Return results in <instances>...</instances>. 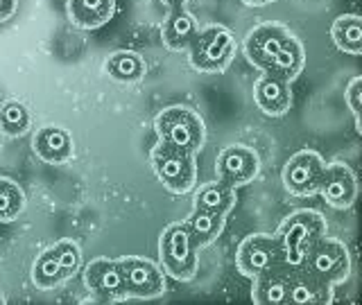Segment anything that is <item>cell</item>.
<instances>
[{"instance_id": "cell-31", "label": "cell", "mask_w": 362, "mask_h": 305, "mask_svg": "<svg viewBox=\"0 0 362 305\" xmlns=\"http://www.w3.org/2000/svg\"><path fill=\"white\" fill-rule=\"evenodd\" d=\"M247 5L252 7H263V5H272V3H279V0H245Z\"/></svg>"}, {"instance_id": "cell-1", "label": "cell", "mask_w": 362, "mask_h": 305, "mask_svg": "<svg viewBox=\"0 0 362 305\" xmlns=\"http://www.w3.org/2000/svg\"><path fill=\"white\" fill-rule=\"evenodd\" d=\"M324 233H328V226H326V220L322 217V213L310 210V208L290 213L288 217L279 224V229L274 233L281 244L283 263L290 267H301L308 249L313 246L317 237H322Z\"/></svg>"}, {"instance_id": "cell-8", "label": "cell", "mask_w": 362, "mask_h": 305, "mask_svg": "<svg viewBox=\"0 0 362 305\" xmlns=\"http://www.w3.org/2000/svg\"><path fill=\"white\" fill-rule=\"evenodd\" d=\"M283 263L281 244L276 240V235L269 233H252L238 244L235 251V267L243 276L256 278L269 267H274Z\"/></svg>"}, {"instance_id": "cell-16", "label": "cell", "mask_w": 362, "mask_h": 305, "mask_svg": "<svg viewBox=\"0 0 362 305\" xmlns=\"http://www.w3.org/2000/svg\"><path fill=\"white\" fill-rule=\"evenodd\" d=\"M34 152L43 163L50 165H64L75 154V143L71 131L64 127H41L34 136Z\"/></svg>"}, {"instance_id": "cell-22", "label": "cell", "mask_w": 362, "mask_h": 305, "mask_svg": "<svg viewBox=\"0 0 362 305\" xmlns=\"http://www.w3.org/2000/svg\"><path fill=\"white\" fill-rule=\"evenodd\" d=\"M235 201H238L235 188L222 184V181H211V184H204L195 192V199H192V208H202V210L229 215L235 208Z\"/></svg>"}, {"instance_id": "cell-2", "label": "cell", "mask_w": 362, "mask_h": 305, "mask_svg": "<svg viewBox=\"0 0 362 305\" xmlns=\"http://www.w3.org/2000/svg\"><path fill=\"white\" fill-rule=\"evenodd\" d=\"M154 129L158 143L175 150L197 154L206 140V124L195 109L188 107H168L154 118Z\"/></svg>"}, {"instance_id": "cell-7", "label": "cell", "mask_w": 362, "mask_h": 305, "mask_svg": "<svg viewBox=\"0 0 362 305\" xmlns=\"http://www.w3.org/2000/svg\"><path fill=\"white\" fill-rule=\"evenodd\" d=\"M326 161L315 150H299L283 165L281 181L292 197H315Z\"/></svg>"}, {"instance_id": "cell-15", "label": "cell", "mask_w": 362, "mask_h": 305, "mask_svg": "<svg viewBox=\"0 0 362 305\" xmlns=\"http://www.w3.org/2000/svg\"><path fill=\"white\" fill-rule=\"evenodd\" d=\"M294 267L279 263L254 278L252 301L256 305H288L290 280Z\"/></svg>"}, {"instance_id": "cell-25", "label": "cell", "mask_w": 362, "mask_h": 305, "mask_svg": "<svg viewBox=\"0 0 362 305\" xmlns=\"http://www.w3.org/2000/svg\"><path fill=\"white\" fill-rule=\"evenodd\" d=\"M30 109L18 100H9L0 107V131L9 138H18L30 129Z\"/></svg>"}, {"instance_id": "cell-13", "label": "cell", "mask_w": 362, "mask_h": 305, "mask_svg": "<svg viewBox=\"0 0 362 305\" xmlns=\"http://www.w3.org/2000/svg\"><path fill=\"white\" fill-rule=\"evenodd\" d=\"M84 282L86 287L98 294L105 301H122L127 297V287H124V276L120 260L116 258H95L84 267Z\"/></svg>"}, {"instance_id": "cell-28", "label": "cell", "mask_w": 362, "mask_h": 305, "mask_svg": "<svg viewBox=\"0 0 362 305\" xmlns=\"http://www.w3.org/2000/svg\"><path fill=\"white\" fill-rule=\"evenodd\" d=\"M52 249V253L59 263L62 271H64V278H73L79 269H82V249L75 240H59Z\"/></svg>"}, {"instance_id": "cell-12", "label": "cell", "mask_w": 362, "mask_h": 305, "mask_svg": "<svg viewBox=\"0 0 362 305\" xmlns=\"http://www.w3.org/2000/svg\"><path fill=\"white\" fill-rule=\"evenodd\" d=\"M317 195L335 210H346L356 203L358 197V181L354 169L344 163H326Z\"/></svg>"}, {"instance_id": "cell-29", "label": "cell", "mask_w": 362, "mask_h": 305, "mask_svg": "<svg viewBox=\"0 0 362 305\" xmlns=\"http://www.w3.org/2000/svg\"><path fill=\"white\" fill-rule=\"evenodd\" d=\"M344 102L346 107L354 113V122H356V131L362 133V118H360V109H362V77H354L349 82L344 90Z\"/></svg>"}, {"instance_id": "cell-4", "label": "cell", "mask_w": 362, "mask_h": 305, "mask_svg": "<svg viewBox=\"0 0 362 305\" xmlns=\"http://www.w3.org/2000/svg\"><path fill=\"white\" fill-rule=\"evenodd\" d=\"M235 54V37L224 25H206L188 45L190 66L199 73H224Z\"/></svg>"}, {"instance_id": "cell-9", "label": "cell", "mask_w": 362, "mask_h": 305, "mask_svg": "<svg viewBox=\"0 0 362 305\" xmlns=\"http://www.w3.org/2000/svg\"><path fill=\"white\" fill-rule=\"evenodd\" d=\"M260 172V156L254 147L249 145H226L224 150L215 158V174L218 181L231 186V188H240L252 184Z\"/></svg>"}, {"instance_id": "cell-17", "label": "cell", "mask_w": 362, "mask_h": 305, "mask_svg": "<svg viewBox=\"0 0 362 305\" xmlns=\"http://www.w3.org/2000/svg\"><path fill=\"white\" fill-rule=\"evenodd\" d=\"M333 303V285L315 278L303 267H294L288 305H326Z\"/></svg>"}, {"instance_id": "cell-30", "label": "cell", "mask_w": 362, "mask_h": 305, "mask_svg": "<svg viewBox=\"0 0 362 305\" xmlns=\"http://www.w3.org/2000/svg\"><path fill=\"white\" fill-rule=\"evenodd\" d=\"M16 7H18V0H0V23H5L14 16Z\"/></svg>"}, {"instance_id": "cell-20", "label": "cell", "mask_w": 362, "mask_h": 305, "mask_svg": "<svg viewBox=\"0 0 362 305\" xmlns=\"http://www.w3.org/2000/svg\"><path fill=\"white\" fill-rule=\"evenodd\" d=\"M303 66H305V50H303L301 41L294 37V34H290L288 41L283 43V48L276 52V56L272 59L265 73L274 75L279 79H286V82L292 84L294 79L301 75Z\"/></svg>"}, {"instance_id": "cell-10", "label": "cell", "mask_w": 362, "mask_h": 305, "mask_svg": "<svg viewBox=\"0 0 362 305\" xmlns=\"http://www.w3.org/2000/svg\"><path fill=\"white\" fill-rule=\"evenodd\" d=\"M120 267L124 276L127 297L132 299H154L165 292V271L156 263L141 256H122Z\"/></svg>"}, {"instance_id": "cell-5", "label": "cell", "mask_w": 362, "mask_h": 305, "mask_svg": "<svg viewBox=\"0 0 362 305\" xmlns=\"http://www.w3.org/2000/svg\"><path fill=\"white\" fill-rule=\"evenodd\" d=\"M150 163L161 186L173 195H186L197 184L195 154L175 150L163 143H156L150 152Z\"/></svg>"}, {"instance_id": "cell-3", "label": "cell", "mask_w": 362, "mask_h": 305, "mask_svg": "<svg viewBox=\"0 0 362 305\" xmlns=\"http://www.w3.org/2000/svg\"><path fill=\"white\" fill-rule=\"evenodd\" d=\"M161 269L175 280H192L199 267V249L192 242L186 222H173L158 235Z\"/></svg>"}, {"instance_id": "cell-26", "label": "cell", "mask_w": 362, "mask_h": 305, "mask_svg": "<svg viewBox=\"0 0 362 305\" xmlns=\"http://www.w3.org/2000/svg\"><path fill=\"white\" fill-rule=\"evenodd\" d=\"M64 280H66L64 271H62L59 263H57L52 249L43 251L37 263H34V267H32V282L39 289H54L57 285H62Z\"/></svg>"}, {"instance_id": "cell-21", "label": "cell", "mask_w": 362, "mask_h": 305, "mask_svg": "<svg viewBox=\"0 0 362 305\" xmlns=\"http://www.w3.org/2000/svg\"><path fill=\"white\" fill-rule=\"evenodd\" d=\"M184 222H186L188 231L192 235V242L197 244V249H204V246L213 244L222 235L224 224H226V215L192 208Z\"/></svg>"}, {"instance_id": "cell-19", "label": "cell", "mask_w": 362, "mask_h": 305, "mask_svg": "<svg viewBox=\"0 0 362 305\" xmlns=\"http://www.w3.org/2000/svg\"><path fill=\"white\" fill-rule=\"evenodd\" d=\"M116 14V0H68V16L82 30H98Z\"/></svg>"}, {"instance_id": "cell-6", "label": "cell", "mask_w": 362, "mask_h": 305, "mask_svg": "<svg viewBox=\"0 0 362 305\" xmlns=\"http://www.w3.org/2000/svg\"><path fill=\"white\" fill-rule=\"evenodd\" d=\"M301 267L305 271H310L315 278H320L328 285H339L344 282L351 274V253L349 246L337 240V237H331L328 233H324L322 237H317L313 242V246L305 253Z\"/></svg>"}, {"instance_id": "cell-33", "label": "cell", "mask_w": 362, "mask_h": 305, "mask_svg": "<svg viewBox=\"0 0 362 305\" xmlns=\"http://www.w3.org/2000/svg\"><path fill=\"white\" fill-rule=\"evenodd\" d=\"M5 303H7V299L3 297V292H0V305H5Z\"/></svg>"}, {"instance_id": "cell-11", "label": "cell", "mask_w": 362, "mask_h": 305, "mask_svg": "<svg viewBox=\"0 0 362 305\" xmlns=\"http://www.w3.org/2000/svg\"><path fill=\"white\" fill-rule=\"evenodd\" d=\"M290 34L292 32L283 25V23H276V20L260 23V25L252 28L245 37L247 59L265 73L272 64V59L276 56V52L283 48V43L288 41Z\"/></svg>"}, {"instance_id": "cell-32", "label": "cell", "mask_w": 362, "mask_h": 305, "mask_svg": "<svg viewBox=\"0 0 362 305\" xmlns=\"http://www.w3.org/2000/svg\"><path fill=\"white\" fill-rule=\"evenodd\" d=\"M163 3H165L170 9H173V7H186L188 0H163Z\"/></svg>"}, {"instance_id": "cell-23", "label": "cell", "mask_w": 362, "mask_h": 305, "mask_svg": "<svg viewBox=\"0 0 362 305\" xmlns=\"http://www.w3.org/2000/svg\"><path fill=\"white\" fill-rule=\"evenodd\" d=\"M105 68L113 82H120V84H134V82H139V79H143L147 73L145 59L134 50H118L109 54Z\"/></svg>"}, {"instance_id": "cell-18", "label": "cell", "mask_w": 362, "mask_h": 305, "mask_svg": "<svg viewBox=\"0 0 362 305\" xmlns=\"http://www.w3.org/2000/svg\"><path fill=\"white\" fill-rule=\"evenodd\" d=\"M197 18L186 7H173L161 28V41L170 52H184L197 37Z\"/></svg>"}, {"instance_id": "cell-14", "label": "cell", "mask_w": 362, "mask_h": 305, "mask_svg": "<svg viewBox=\"0 0 362 305\" xmlns=\"http://www.w3.org/2000/svg\"><path fill=\"white\" fill-rule=\"evenodd\" d=\"M254 104L272 118L286 116L292 107V90L290 82L279 79L269 73H260L254 82Z\"/></svg>"}, {"instance_id": "cell-24", "label": "cell", "mask_w": 362, "mask_h": 305, "mask_svg": "<svg viewBox=\"0 0 362 305\" xmlns=\"http://www.w3.org/2000/svg\"><path fill=\"white\" fill-rule=\"evenodd\" d=\"M331 39L339 52L362 54V18L358 14H342L333 20Z\"/></svg>"}, {"instance_id": "cell-27", "label": "cell", "mask_w": 362, "mask_h": 305, "mask_svg": "<svg viewBox=\"0 0 362 305\" xmlns=\"http://www.w3.org/2000/svg\"><path fill=\"white\" fill-rule=\"evenodd\" d=\"M25 208V192L11 179H0V222H14Z\"/></svg>"}]
</instances>
